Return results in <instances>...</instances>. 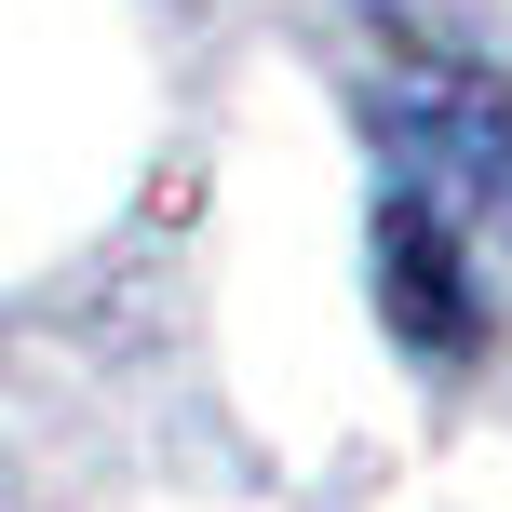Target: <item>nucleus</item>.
<instances>
[{"instance_id": "obj_1", "label": "nucleus", "mask_w": 512, "mask_h": 512, "mask_svg": "<svg viewBox=\"0 0 512 512\" xmlns=\"http://www.w3.org/2000/svg\"><path fill=\"white\" fill-rule=\"evenodd\" d=\"M378 135V310L418 364H472L512 256V81L472 41L418 27L364 81Z\"/></svg>"}]
</instances>
